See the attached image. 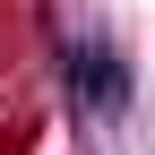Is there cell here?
Here are the masks:
<instances>
[{"label":"cell","instance_id":"1","mask_svg":"<svg viewBox=\"0 0 155 155\" xmlns=\"http://www.w3.org/2000/svg\"><path fill=\"white\" fill-rule=\"evenodd\" d=\"M69 78H78V95H86L95 112H121V95H129V69L112 61V43H78Z\"/></svg>","mask_w":155,"mask_h":155}]
</instances>
